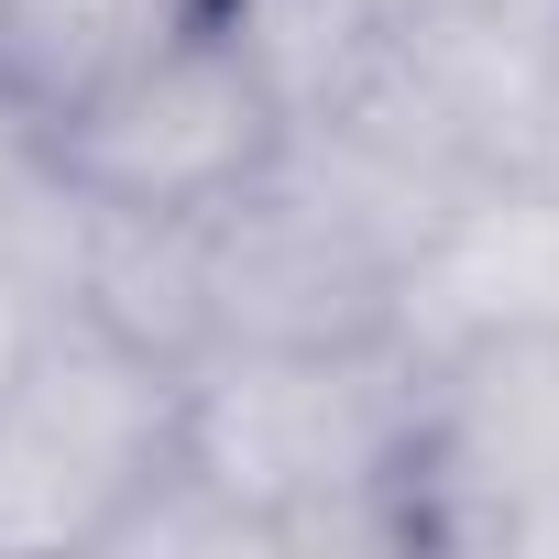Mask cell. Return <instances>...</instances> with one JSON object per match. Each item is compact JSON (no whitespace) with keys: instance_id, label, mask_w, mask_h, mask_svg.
Instances as JSON below:
<instances>
[{"instance_id":"cell-7","label":"cell","mask_w":559,"mask_h":559,"mask_svg":"<svg viewBox=\"0 0 559 559\" xmlns=\"http://www.w3.org/2000/svg\"><path fill=\"white\" fill-rule=\"evenodd\" d=\"M209 23L263 67V88L286 99L297 121L330 110V99H352V88L384 67V45H395L384 0H219Z\"/></svg>"},{"instance_id":"cell-9","label":"cell","mask_w":559,"mask_h":559,"mask_svg":"<svg viewBox=\"0 0 559 559\" xmlns=\"http://www.w3.org/2000/svg\"><path fill=\"white\" fill-rule=\"evenodd\" d=\"M526 176L559 187V56H548V99H537V143H526Z\"/></svg>"},{"instance_id":"cell-2","label":"cell","mask_w":559,"mask_h":559,"mask_svg":"<svg viewBox=\"0 0 559 559\" xmlns=\"http://www.w3.org/2000/svg\"><path fill=\"white\" fill-rule=\"evenodd\" d=\"M176 395H187V362L121 341L67 297L34 362L0 384V548L110 559L121 515L176 461Z\"/></svg>"},{"instance_id":"cell-8","label":"cell","mask_w":559,"mask_h":559,"mask_svg":"<svg viewBox=\"0 0 559 559\" xmlns=\"http://www.w3.org/2000/svg\"><path fill=\"white\" fill-rule=\"evenodd\" d=\"M56 308H67L56 274H45V263H23V252H0V384L34 362V341L56 330Z\"/></svg>"},{"instance_id":"cell-3","label":"cell","mask_w":559,"mask_h":559,"mask_svg":"<svg viewBox=\"0 0 559 559\" xmlns=\"http://www.w3.org/2000/svg\"><path fill=\"white\" fill-rule=\"evenodd\" d=\"M406 537L417 559H559V330L428 352Z\"/></svg>"},{"instance_id":"cell-4","label":"cell","mask_w":559,"mask_h":559,"mask_svg":"<svg viewBox=\"0 0 559 559\" xmlns=\"http://www.w3.org/2000/svg\"><path fill=\"white\" fill-rule=\"evenodd\" d=\"M286 121L297 110L263 88V67L219 23H198L165 56H143L132 78H110L99 99H78L45 132V154H56V176H67L78 209H110V219H209L219 198H241L274 165Z\"/></svg>"},{"instance_id":"cell-10","label":"cell","mask_w":559,"mask_h":559,"mask_svg":"<svg viewBox=\"0 0 559 559\" xmlns=\"http://www.w3.org/2000/svg\"><path fill=\"white\" fill-rule=\"evenodd\" d=\"M450 12H472V0H384V23H395V34H417V23H450Z\"/></svg>"},{"instance_id":"cell-1","label":"cell","mask_w":559,"mask_h":559,"mask_svg":"<svg viewBox=\"0 0 559 559\" xmlns=\"http://www.w3.org/2000/svg\"><path fill=\"white\" fill-rule=\"evenodd\" d=\"M417 384L428 362L395 330L198 352L176 395V472L230 504L252 559H417Z\"/></svg>"},{"instance_id":"cell-6","label":"cell","mask_w":559,"mask_h":559,"mask_svg":"<svg viewBox=\"0 0 559 559\" xmlns=\"http://www.w3.org/2000/svg\"><path fill=\"white\" fill-rule=\"evenodd\" d=\"M219 0H0V121L56 132L78 99L198 34Z\"/></svg>"},{"instance_id":"cell-5","label":"cell","mask_w":559,"mask_h":559,"mask_svg":"<svg viewBox=\"0 0 559 559\" xmlns=\"http://www.w3.org/2000/svg\"><path fill=\"white\" fill-rule=\"evenodd\" d=\"M493 330H559V187L548 176L461 187L395 286V341L417 362L493 341Z\"/></svg>"}]
</instances>
